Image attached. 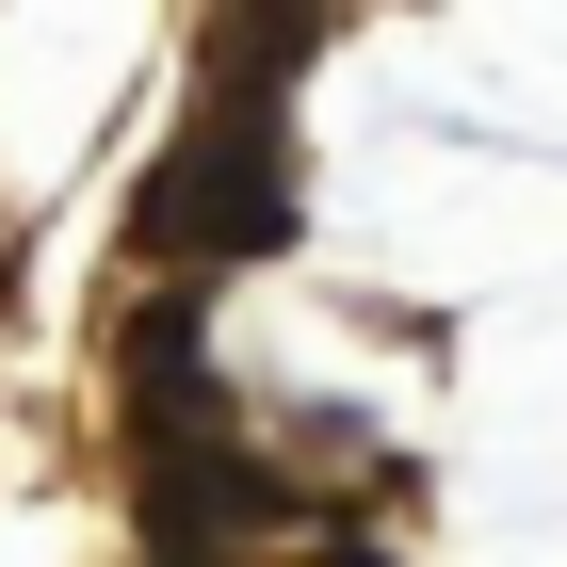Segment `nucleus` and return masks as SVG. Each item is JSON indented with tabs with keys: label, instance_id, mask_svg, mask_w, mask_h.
<instances>
[{
	"label": "nucleus",
	"instance_id": "5",
	"mask_svg": "<svg viewBox=\"0 0 567 567\" xmlns=\"http://www.w3.org/2000/svg\"><path fill=\"white\" fill-rule=\"evenodd\" d=\"M292 567H373V551H292Z\"/></svg>",
	"mask_w": 567,
	"mask_h": 567
},
{
	"label": "nucleus",
	"instance_id": "4",
	"mask_svg": "<svg viewBox=\"0 0 567 567\" xmlns=\"http://www.w3.org/2000/svg\"><path fill=\"white\" fill-rule=\"evenodd\" d=\"M324 49V17H244V33H212V65H308Z\"/></svg>",
	"mask_w": 567,
	"mask_h": 567
},
{
	"label": "nucleus",
	"instance_id": "1",
	"mask_svg": "<svg viewBox=\"0 0 567 567\" xmlns=\"http://www.w3.org/2000/svg\"><path fill=\"white\" fill-rule=\"evenodd\" d=\"M131 244H146L163 276H244V260H276V244H292V131H276L260 97H212V114L163 146Z\"/></svg>",
	"mask_w": 567,
	"mask_h": 567
},
{
	"label": "nucleus",
	"instance_id": "2",
	"mask_svg": "<svg viewBox=\"0 0 567 567\" xmlns=\"http://www.w3.org/2000/svg\"><path fill=\"white\" fill-rule=\"evenodd\" d=\"M324 519L276 454H244V437H163L146 454V535H163V567H244V551H292V535Z\"/></svg>",
	"mask_w": 567,
	"mask_h": 567
},
{
	"label": "nucleus",
	"instance_id": "3",
	"mask_svg": "<svg viewBox=\"0 0 567 567\" xmlns=\"http://www.w3.org/2000/svg\"><path fill=\"white\" fill-rule=\"evenodd\" d=\"M131 422H146V454H163V437H227V373H212V341H195L178 292L131 324Z\"/></svg>",
	"mask_w": 567,
	"mask_h": 567
}]
</instances>
